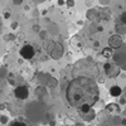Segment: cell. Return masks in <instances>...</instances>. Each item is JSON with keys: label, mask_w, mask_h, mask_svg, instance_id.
<instances>
[{"label": "cell", "mask_w": 126, "mask_h": 126, "mask_svg": "<svg viewBox=\"0 0 126 126\" xmlns=\"http://www.w3.org/2000/svg\"><path fill=\"white\" fill-rule=\"evenodd\" d=\"M66 97L71 106L78 110L82 106L93 107V105L100 98L98 86L92 78L77 77L68 83Z\"/></svg>", "instance_id": "1"}, {"label": "cell", "mask_w": 126, "mask_h": 126, "mask_svg": "<svg viewBox=\"0 0 126 126\" xmlns=\"http://www.w3.org/2000/svg\"><path fill=\"white\" fill-rule=\"evenodd\" d=\"M19 53H20V57L24 58V59H32L35 54V49L32 44H25L20 48Z\"/></svg>", "instance_id": "2"}, {"label": "cell", "mask_w": 126, "mask_h": 126, "mask_svg": "<svg viewBox=\"0 0 126 126\" xmlns=\"http://www.w3.org/2000/svg\"><path fill=\"white\" fill-rule=\"evenodd\" d=\"M103 69H105V72H106V75H107L109 77H111V78H113V77L119 76V73H120L119 67H117L116 64H112V63H110V62L105 63Z\"/></svg>", "instance_id": "3"}, {"label": "cell", "mask_w": 126, "mask_h": 126, "mask_svg": "<svg viewBox=\"0 0 126 126\" xmlns=\"http://www.w3.org/2000/svg\"><path fill=\"white\" fill-rule=\"evenodd\" d=\"M122 44H124L122 38L120 35H117V34H113V35H111L109 38V46L112 49H119V48H121Z\"/></svg>", "instance_id": "4"}, {"label": "cell", "mask_w": 126, "mask_h": 126, "mask_svg": "<svg viewBox=\"0 0 126 126\" xmlns=\"http://www.w3.org/2000/svg\"><path fill=\"white\" fill-rule=\"evenodd\" d=\"M14 96L18 100H25L29 96V91H28V88L25 86H18L14 90Z\"/></svg>", "instance_id": "5"}, {"label": "cell", "mask_w": 126, "mask_h": 126, "mask_svg": "<svg viewBox=\"0 0 126 126\" xmlns=\"http://www.w3.org/2000/svg\"><path fill=\"white\" fill-rule=\"evenodd\" d=\"M109 93L111 94L112 97H120V96H121V93H122V90H121L120 86H111Z\"/></svg>", "instance_id": "6"}, {"label": "cell", "mask_w": 126, "mask_h": 126, "mask_svg": "<svg viewBox=\"0 0 126 126\" xmlns=\"http://www.w3.org/2000/svg\"><path fill=\"white\" fill-rule=\"evenodd\" d=\"M101 54H102L105 58H111V57H112V54H113V49H112V48H110V47L103 48V49L101 50Z\"/></svg>", "instance_id": "7"}, {"label": "cell", "mask_w": 126, "mask_h": 126, "mask_svg": "<svg viewBox=\"0 0 126 126\" xmlns=\"http://www.w3.org/2000/svg\"><path fill=\"white\" fill-rule=\"evenodd\" d=\"M106 111H109V112H119L120 107H119L117 103H110V105L106 106Z\"/></svg>", "instance_id": "8"}, {"label": "cell", "mask_w": 126, "mask_h": 126, "mask_svg": "<svg viewBox=\"0 0 126 126\" xmlns=\"http://www.w3.org/2000/svg\"><path fill=\"white\" fill-rule=\"evenodd\" d=\"M116 32H117V35H124V34H126V25H124V24H117L116 25Z\"/></svg>", "instance_id": "9"}, {"label": "cell", "mask_w": 126, "mask_h": 126, "mask_svg": "<svg viewBox=\"0 0 126 126\" xmlns=\"http://www.w3.org/2000/svg\"><path fill=\"white\" fill-rule=\"evenodd\" d=\"M82 117H83V120H85V121H91V120H93V117H94V112H93V110H92L91 112L86 113V115H82Z\"/></svg>", "instance_id": "10"}, {"label": "cell", "mask_w": 126, "mask_h": 126, "mask_svg": "<svg viewBox=\"0 0 126 126\" xmlns=\"http://www.w3.org/2000/svg\"><path fill=\"white\" fill-rule=\"evenodd\" d=\"M120 22H121V24L126 25V10L121 13V15H120Z\"/></svg>", "instance_id": "11"}, {"label": "cell", "mask_w": 126, "mask_h": 126, "mask_svg": "<svg viewBox=\"0 0 126 126\" xmlns=\"http://www.w3.org/2000/svg\"><path fill=\"white\" fill-rule=\"evenodd\" d=\"M56 85H57L56 79H54V78H50V79H49V82H48V87H54Z\"/></svg>", "instance_id": "12"}, {"label": "cell", "mask_w": 126, "mask_h": 126, "mask_svg": "<svg viewBox=\"0 0 126 126\" xmlns=\"http://www.w3.org/2000/svg\"><path fill=\"white\" fill-rule=\"evenodd\" d=\"M10 126H27V125H25L24 122H22V121H14Z\"/></svg>", "instance_id": "13"}, {"label": "cell", "mask_w": 126, "mask_h": 126, "mask_svg": "<svg viewBox=\"0 0 126 126\" xmlns=\"http://www.w3.org/2000/svg\"><path fill=\"white\" fill-rule=\"evenodd\" d=\"M0 121H1V124H6L8 122V117L6 116H0Z\"/></svg>", "instance_id": "14"}, {"label": "cell", "mask_w": 126, "mask_h": 126, "mask_svg": "<svg viewBox=\"0 0 126 126\" xmlns=\"http://www.w3.org/2000/svg\"><path fill=\"white\" fill-rule=\"evenodd\" d=\"M6 39H12V40H14V39H15V35H14V34H8V35H6Z\"/></svg>", "instance_id": "15"}, {"label": "cell", "mask_w": 126, "mask_h": 126, "mask_svg": "<svg viewBox=\"0 0 126 126\" xmlns=\"http://www.w3.org/2000/svg\"><path fill=\"white\" fill-rule=\"evenodd\" d=\"M39 35H40V38H43V39H44V37H46V32H44V30H40V32H39Z\"/></svg>", "instance_id": "16"}, {"label": "cell", "mask_w": 126, "mask_h": 126, "mask_svg": "<svg viewBox=\"0 0 126 126\" xmlns=\"http://www.w3.org/2000/svg\"><path fill=\"white\" fill-rule=\"evenodd\" d=\"M68 6H73V5H75V1H73V0H69V1H67L66 3Z\"/></svg>", "instance_id": "17"}, {"label": "cell", "mask_w": 126, "mask_h": 126, "mask_svg": "<svg viewBox=\"0 0 126 126\" xmlns=\"http://www.w3.org/2000/svg\"><path fill=\"white\" fill-rule=\"evenodd\" d=\"M4 18H5V19H9V18H10V13H9V12H5V13H4Z\"/></svg>", "instance_id": "18"}, {"label": "cell", "mask_w": 126, "mask_h": 126, "mask_svg": "<svg viewBox=\"0 0 126 126\" xmlns=\"http://www.w3.org/2000/svg\"><path fill=\"white\" fill-rule=\"evenodd\" d=\"M33 29H34V32H40V27L39 25H34Z\"/></svg>", "instance_id": "19"}, {"label": "cell", "mask_w": 126, "mask_h": 126, "mask_svg": "<svg viewBox=\"0 0 126 126\" xmlns=\"http://www.w3.org/2000/svg\"><path fill=\"white\" fill-rule=\"evenodd\" d=\"M120 103H121V105H125V103H126V98H125V97H121V100H120Z\"/></svg>", "instance_id": "20"}, {"label": "cell", "mask_w": 126, "mask_h": 126, "mask_svg": "<svg viewBox=\"0 0 126 126\" xmlns=\"http://www.w3.org/2000/svg\"><path fill=\"white\" fill-rule=\"evenodd\" d=\"M13 3H14L15 5H19V4H22L23 1H22V0H14V1H13Z\"/></svg>", "instance_id": "21"}, {"label": "cell", "mask_w": 126, "mask_h": 126, "mask_svg": "<svg viewBox=\"0 0 126 126\" xmlns=\"http://www.w3.org/2000/svg\"><path fill=\"white\" fill-rule=\"evenodd\" d=\"M12 28H13V29H16V28H18V23H13V24H12Z\"/></svg>", "instance_id": "22"}, {"label": "cell", "mask_w": 126, "mask_h": 126, "mask_svg": "<svg viewBox=\"0 0 126 126\" xmlns=\"http://www.w3.org/2000/svg\"><path fill=\"white\" fill-rule=\"evenodd\" d=\"M64 4H66L64 1H62V0H58V5H59V6H61V5H64Z\"/></svg>", "instance_id": "23"}, {"label": "cell", "mask_w": 126, "mask_h": 126, "mask_svg": "<svg viewBox=\"0 0 126 126\" xmlns=\"http://www.w3.org/2000/svg\"><path fill=\"white\" fill-rule=\"evenodd\" d=\"M121 124L126 126V119H122V120H121Z\"/></svg>", "instance_id": "24"}, {"label": "cell", "mask_w": 126, "mask_h": 126, "mask_svg": "<svg viewBox=\"0 0 126 126\" xmlns=\"http://www.w3.org/2000/svg\"><path fill=\"white\" fill-rule=\"evenodd\" d=\"M100 4H103V5H107L109 1H100Z\"/></svg>", "instance_id": "25"}, {"label": "cell", "mask_w": 126, "mask_h": 126, "mask_svg": "<svg viewBox=\"0 0 126 126\" xmlns=\"http://www.w3.org/2000/svg\"><path fill=\"white\" fill-rule=\"evenodd\" d=\"M93 46H94V47H98V46H100V43H98V42H94Z\"/></svg>", "instance_id": "26"}, {"label": "cell", "mask_w": 126, "mask_h": 126, "mask_svg": "<svg viewBox=\"0 0 126 126\" xmlns=\"http://www.w3.org/2000/svg\"><path fill=\"white\" fill-rule=\"evenodd\" d=\"M122 68H124V71H126V64H125V66H124Z\"/></svg>", "instance_id": "27"}, {"label": "cell", "mask_w": 126, "mask_h": 126, "mask_svg": "<svg viewBox=\"0 0 126 126\" xmlns=\"http://www.w3.org/2000/svg\"><path fill=\"white\" fill-rule=\"evenodd\" d=\"M0 28H1V24H0Z\"/></svg>", "instance_id": "28"}, {"label": "cell", "mask_w": 126, "mask_h": 126, "mask_svg": "<svg viewBox=\"0 0 126 126\" xmlns=\"http://www.w3.org/2000/svg\"><path fill=\"white\" fill-rule=\"evenodd\" d=\"M0 116H1V115H0Z\"/></svg>", "instance_id": "29"}]
</instances>
